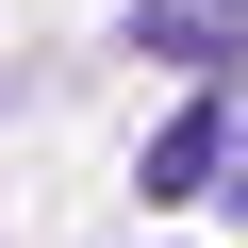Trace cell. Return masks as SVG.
Instances as JSON below:
<instances>
[{"instance_id":"cell-1","label":"cell","mask_w":248,"mask_h":248,"mask_svg":"<svg viewBox=\"0 0 248 248\" xmlns=\"http://www.w3.org/2000/svg\"><path fill=\"white\" fill-rule=\"evenodd\" d=\"M215 149H232V116H215V99H182L166 133L133 149V182H149V199H215Z\"/></svg>"},{"instance_id":"cell-2","label":"cell","mask_w":248,"mask_h":248,"mask_svg":"<svg viewBox=\"0 0 248 248\" xmlns=\"http://www.w3.org/2000/svg\"><path fill=\"white\" fill-rule=\"evenodd\" d=\"M133 33H149V50H182V66H232V50H248V0H149Z\"/></svg>"},{"instance_id":"cell-3","label":"cell","mask_w":248,"mask_h":248,"mask_svg":"<svg viewBox=\"0 0 248 248\" xmlns=\"http://www.w3.org/2000/svg\"><path fill=\"white\" fill-rule=\"evenodd\" d=\"M215 199H232V215H248V133H232V149H215Z\"/></svg>"}]
</instances>
